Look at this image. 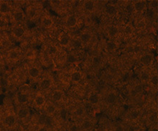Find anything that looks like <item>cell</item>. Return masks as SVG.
<instances>
[{"label": "cell", "mask_w": 158, "mask_h": 131, "mask_svg": "<svg viewBox=\"0 0 158 131\" xmlns=\"http://www.w3.org/2000/svg\"><path fill=\"white\" fill-rule=\"evenodd\" d=\"M15 123H16V118H15L14 115H8L4 119V123L8 127H12V126H14Z\"/></svg>", "instance_id": "6da1fadb"}, {"label": "cell", "mask_w": 158, "mask_h": 131, "mask_svg": "<svg viewBox=\"0 0 158 131\" xmlns=\"http://www.w3.org/2000/svg\"><path fill=\"white\" fill-rule=\"evenodd\" d=\"M66 25L69 27H74L77 25V18L75 16H69L66 19Z\"/></svg>", "instance_id": "7a4b0ae2"}, {"label": "cell", "mask_w": 158, "mask_h": 131, "mask_svg": "<svg viewBox=\"0 0 158 131\" xmlns=\"http://www.w3.org/2000/svg\"><path fill=\"white\" fill-rule=\"evenodd\" d=\"M17 115H18L19 118L25 119L28 116V115H29V110H28L27 108H20L18 110Z\"/></svg>", "instance_id": "3957f363"}, {"label": "cell", "mask_w": 158, "mask_h": 131, "mask_svg": "<svg viewBox=\"0 0 158 131\" xmlns=\"http://www.w3.org/2000/svg\"><path fill=\"white\" fill-rule=\"evenodd\" d=\"M63 93L62 91L59 90V89H57V90H55L52 95V98L54 101H60V100L63 98Z\"/></svg>", "instance_id": "277c9868"}, {"label": "cell", "mask_w": 158, "mask_h": 131, "mask_svg": "<svg viewBox=\"0 0 158 131\" xmlns=\"http://www.w3.org/2000/svg\"><path fill=\"white\" fill-rule=\"evenodd\" d=\"M45 102V99L43 95H38L35 98V103L37 106L38 107H41L43 106Z\"/></svg>", "instance_id": "5b68a950"}, {"label": "cell", "mask_w": 158, "mask_h": 131, "mask_svg": "<svg viewBox=\"0 0 158 131\" xmlns=\"http://www.w3.org/2000/svg\"><path fill=\"white\" fill-rule=\"evenodd\" d=\"M140 61H141L142 64L144 65H150L152 61V57L150 54H145V55L142 57Z\"/></svg>", "instance_id": "8992f818"}, {"label": "cell", "mask_w": 158, "mask_h": 131, "mask_svg": "<svg viewBox=\"0 0 158 131\" xmlns=\"http://www.w3.org/2000/svg\"><path fill=\"white\" fill-rule=\"evenodd\" d=\"M13 34H14V35L15 37H17V38H21V37H23L24 35V34H25V30H24L23 27H17L13 30Z\"/></svg>", "instance_id": "52a82bcc"}, {"label": "cell", "mask_w": 158, "mask_h": 131, "mask_svg": "<svg viewBox=\"0 0 158 131\" xmlns=\"http://www.w3.org/2000/svg\"><path fill=\"white\" fill-rule=\"evenodd\" d=\"M50 86H51V81L47 78L43 80L40 82V87L43 89H48Z\"/></svg>", "instance_id": "ba28073f"}, {"label": "cell", "mask_w": 158, "mask_h": 131, "mask_svg": "<svg viewBox=\"0 0 158 131\" xmlns=\"http://www.w3.org/2000/svg\"><path fill=\"white\" fill-rule=\"evenodd\" d=\"M29 100L28 98V95H26L25 93H21L19 95H17V101H18L19 103L21 104H24L26 103Z\"/></svg>", "instance_id": "9c48e42d"}, {"label": "cell", "mask_w": 158, "mask_h": 131, "mask_svg": "<svg viewBox=\"0 0 158 131\" xmlns=\"http://www.w3.org/2000/svg\"><path fill=\"white\" fill-rule=\"evenodd\" d=\"M52 24H53V22H52V19L49 18V17H45L42 20V25L45 28L50 27L52 25Z\"/></svg>", "instance_id": "30bf717a"}, {"label": "cell", "mask_w": 158, "mask_h": 131, "mask_svg": "<svg viewBox=\"0 0 158 131\" xmlns=\"http://www.w3.org/2000/svg\"><path fill=\"white\" fill-rule=\"evenodd\" d=\"M29 75L32 78H36L40 75V70L38 67H32L29 70Z\"/></svg>", "instance_id": "8fae6325"}, {"label": "cell", "mask_w": 158, "mask_h": 131, "mask_svg": "<svg viewBox=\"0 0 158 131\" xmlns=\"http://www.w3.org/2000/svg\"><path fill=\"white\" fill-rule=\"evenodd\" d=\"M10 11V6L6 2H2L0 4V12L2 14H6Z\"/></svg>", "instance_id": "7c38bea8"}, {"label": "cell", "mask_w": 158, "mask_h": 131, "mask_svg": "<svg viewBox=\"0 0 158 131\" xmlns=\"http://www.w3.org/2000/svg\"><path fill=\"white\" fill-rule=\"evenodd\" d=\"M81 77H82V75H81V73H79V72H74L71 75V79L75 82H78L80 81L81 80Z\"/></svg>", "instance_id": "4fadbf2b"}, {"label": "cell", "mask_w": 158, "mask_h": 131, "mask_svg": "<svg viewBox=\"0 0 158 131\" xmlns=\"http://www.w3.org/2000/svg\"><path fill=\"white\" fill-rule=\"evenodd\" d=\"M89 100L91 104H97L99 101V96L97 94H92V95H90Z\"/></svg>", "instance_id": "5bb4252c"}, {"label": "cell", "mask_w": 158, "mask_h": 131, "mask_svg": "<svg viewBox=\"0 0 158 131\" xmlns=\"http://www.w3.org/2000/svg\"><path fill=\"white\" fill-rule=\"evenodd\" d=\"M56 106H55L54 105H52V104L48 105L47 106V108H46V109H45L46 113H47L48 114L50 115H53L54 113H56Z\"/></svg>", "instance_id": "9a60e30c"}, {"label": "cell", "mask_w": 158, "mask_h": 131, "mask_svg": "<svg viewBox=\"0 0 158 131\" xmlns=\"http://www.w3.org/2000/svg\"><path fill=\"white\" fill-rule=\"evenodd\" d=\"M84 8L87 11L92 12L94 8V2L93 1H86L84 3Z\"/></svg>", "instance_id": "2e32d148"}, {"label": "cell", "mask_w": 158, "mask_h": 131, "mask_svg": "<svg viewBox=\"0 0 158 131\" xmlns=\"http://www.w3.org/2000/svg\"><path fill=\"white\" fill-rule=\"evenodd\" d=\"M24 19V14L22 12H17L14 14V19L17 22H22Z\"/></svg>", "instance_id": "e0dca14e"}, {"label": "cell", "mask_w": 158, "mask_h": 131, "mask_svg": "<svg viewBox=\"0 0 158 131\" xmlns=\"http://www.w3.org/2000/svg\"><path fill=\"white\" fill-rule=\"evenodd\" d=\"M69 42H70V40H69V37H68V36H63L60 39L59 43H60V45L61 46H63V47H65V46H67L68 45H69Z\"/></svg>", "instance_id": "ac0fdd59"}, {"label": "cell", "mask_w": 158, "mask_h": 131, "mask_svg": "<svg viewBox=\"0 0 158 131\" xmlns=\"http://www.w3.org/2000/svg\"><path fill=\"white\" fill-rule=\"evenodd\" d=\"M134 8L137 11H142L145 8V4L143 2H138L135 4Z\"/></svg>", "instance_id": "d6986e66"}, {"label": "cell", "mask_w": 158, "mask_h": 131, "mask_svg": "<svg viewBox=\"0 0 158 131\" xmlns=\"http://www.w3.org/2000/svg\"><path fill=\"white\" fill-rule=\"evenodd\" d=\"M106 12L109 15H113L117 12V9L115 8L114 6L109 5L106 8Z\"/></svg>", "instance_id": "ffe728a7"}, {"label": "cell", "mask_w": 158, "mask_h": 131, "mask_svg": "<svg viewBox=\"0 0 158 131\" xmlns=\"http://www.w3.org/2000/svg\"><path fill=\"white\" fill-rule=\"evenodd\" d=\"M91 36L89 33H83L81 36V41L82 42H88L91 40Z\"/></svg>", "instance_id": "44dd1931"}, {"label": "cell", "mask_w": 158, "mask_h": 131, "mask_svg": "<svg viewBox=\"0 0 158 131\" xmlns=\"http://www.w3.org/2000/svg\"><path fill=\"white\" fill-rule=\"evenodd\" d=\"M106 100V102H108V103H110V104L114 103V102L115 100H116L115 94H114V93L109 94V95H107Z\"/></svg>", "instance_id": "7402d4cb"}, {"label": "cell", "mask_w": 158, "mask_h": 131, "mask_svg": "<svg viewBox=\"0 0 158 131\" xmlns=\"http://www.w3.org/2000/svg\"><path fill=\"white\" fill-rule=\"evenodd\" d=\"M117 32H118V28L117 27H112L110 28V30H109V34L111 37H114L117 34Z\"/></svg>", "instance_id": "603a6c76"}, {"label": "cell", "mask_w": 158, "mask_h": 131, "mask_svg": "<svg viewBox=\"0 0 158 131\" xmlns=\"http://www.w3.org/2000/svg\"><path fill=\"white\" fill-rule=\"evenodd\" d=\"M106 50L109 52L113 51V50L116 48V45L114 42H108V43H107L106 46Z\"/></svg>", "instance_id": "cb8c5ba5"}, {"label": "cell", "mask_w": 158, "mask_h": 131, "mask_svg": "<svg viewBox=\"0 0 158 131\" xmlns=\"http://www.w3.org/2000/svg\"><path fill=\"white\" fill-rule=\"evenodd\" d=\"M91 126H92V123L90 121H88V120H86V121H83V127L84 129H89V128H91Z\"/></svg>", "instance_id": "d4e9b609"}, {"label": "cell", "mask_w": 158, "mask_h": 131, "mask_svg": "<svg viewBox=\"0 0 158 131\" xmlns=\"http://www.w3.org/2000/svg\"><path fill=\"white\" fill-rule=\"evenodd\" d=\"M9 55H10V58L12 59V60H16V59L18 58L19 54L17 53V52L15 51V50H12V51H11L10 52Z\"/></svg>", "instance_id": "484cf974"}, {"label": "cell", "mask_w": 158, "mask_h": 131, "mask_svg": "<svg viewBox=\"0 0 158 131\" xmlns=\"http://www.w3.org/2000/svg\"><path fill=\"white\" fill-rule=\"evenodd\" d=\"M44 124L46 125V128L47 127H50L52 125V120L51 119L50 117H45V123Z\"/></svg>", "instance_id": "4316f807"}, {"label": "cell", "mask_w": 158, "mask_h": 131, "mask_svg": "<svg viewBox=\"0 0 158 131\" xmlns=\"http://www.w3.org/2000/svg\"><path fill=\"white\" fill-rule=\"evenodd\" d=\"M73 46L75 49H79V48L81 47L82 46V42L80 40H76L73 42Z\"/></svg>", "instance_id": "83f0119b"}, {"label": "cell", "mask_w": 158, "mask_h": 131, "mask_svg": "<svg viewBox=\"0 0 158 131\" xmlns=\"http://www.w3.org/2000/svg\"><path fill=\"white\" fill-rule=\"evenodd\" d=\"M130 116H131V118L132 119V120H135V119L138 118V117L139 116V111H137V110H134V111H132V112L131 113Z\"/></svg>", "instance_id": "f1b7e54d"}, {"label": "cell", "mask_w": 158, "mask_h": 131, "mask_svg": "<svg viewBox=\"0 0 158 131\" xmlns=\"http://www.w3.org/2000/svg\"><path fill=\"white\" fill-rule=\"evenodd\" d=\"M134 91H135L137 94L142 93V92L143 91V87H142L141 85H135V88H134Z\"/></svg>", "instance_id": "f546056e"}, {"label": "cell", "mask_w": 158, "mask_h": 131, "mask_svg": "<svg viewBox=\"0 0 158 131\" xmlns=\"http://www.w3.org/2000/svg\"><path fill=\"white\" fill-rule=\"evenodd\" d=\"M60 115L61 118H62L63 120L66 119L67 115H68V113H67L66 110H65V109H62L60 112Z\"/></svg>", "instance_id": "4dcf8cb0"}, {"label": "cell", "mask_w": 158, "mask_h": 131, "mask_svg": "<svg viewBox=\"0 0 158 131\" xmlns=\"http://www.w3.org/2000/svg\"><path fill=\"white\" fill-rule=\"evenodd\" d=\"M149 78H150V75H149L148 73H146V72H143V73H142L141 79L142 80H144V81H147V80H149Z\"/></svg>", "instance_id": "1f68e13d"}, {"label": "cell", "mask_w": 158, "mask_h": 131, "mask_svg": "<svg viewBox=\"0 0 158 131\" xmlns=\"http://www.w3.org/2000/svg\"><path fill=\"white\" fill-rule=\"evenodd\" d=\"M76 114L78 115V116H81V115H83V113H84V110H83V108H78L76 110Z\"/></svg>", "instance_id": "d6a6232c"}, {"label": "cell", "mask_w": 158, "mask_h": 131, "mask_svg": "<svg viewBox=\"0 0 158 131\" xmlns=\"http://www.w3.org/2000/svg\"><path fill=\"white\" fill-rule=\"evenodd\" d=\"M151 83H152L153 85H157L158 84V77L157 75H155L151 78Z\"/></svg>", "instance_id": "836d02e7"}, {"label": "cell", "mask_w": 158, "mask_h": 131, "mask_svg": "<svg viewBox=\"0 0 158 131\" xmlns=\"http://www.w3.org/2000/svg\"><path fill=\"white\" fill-rule=\"evenodd\" d=\"M57 51H58V49H57V47H55V46H51V47L49 48V50H48L49 54H56Z\"/></svg>", "instance_id": "e575fe53"}, {"label": "cell", "mask_w": 158, "mask_h": 131, "mask_svg": "<svg viewBox=\"0 0 158 131\" xmlns=\"http://www.w3.org/2000/svg\"><path fill=\"white\" fill-rule=\"evenodd\" d=\"M150 6L153 9H157L158 7V1L157 0H153L150 2Z\"/></svg>", "instance_id": "d590c367"}, {"label": "cell", "mask_w": 158, "mask_h": 131, "mask_svg": "<svg viewBox=\"0 0 158 131\" xmlns=\"http://www.w3.org/2000/svg\"><path fill=\"white\" fill-rule=\"evenodd\" d=\"M68 62L70 63H73L76 62V58L73 55H69L67 58Z\"/></svg>", "instance_id": "8d00e7d4"}, {"label": "cell", "mask_w": 158, "mask_h": 131, "mask_svg": "<svg viewBox=\"0 0 158 131\" xmlns=\"http://www.w3.org/2000/svg\"><path fill=\"white\" fill-rule=\"evenodd\" d=\"M36 14V12L35 10H30L28 11V16H30V17H33Z\"/></svg>", "instance_id": "74e56055"}, {"label": "cell", "mask_w": 158, "mask_h": 131, "mask_svg": "<svg viewBox=\"0 0 158 131\" xmlns=\"http://www.w3.org/2000/svg\"><path fill=\"white\" fill-rule=\"evenodd\" d=\"M78 126L77 125H76V124H73V125H71V127H70V131H78Z\"/></svg>", "instance_id": "f35d334b"}, {"label": "cell", "mask_w": 158, "mask_h": 131, "mask_svg": "<svg viewBox=\"0 0 158 131\" xmlns=\"http://www.w3.org/2000/svg\"><path fill=\"white\" fill-rule=\"evenodd\" d=\"M147 15H148V17H152L154 16V12L152 10H149L147 12Z\"/></svg>", "instance_id": "ab89813d"}, {"label": "cell", "mask_w": 158, "mask_h": 131, "mask_svg": "<svg viewBox=\"0 0 158 131\" xmlns=\"http://www.w3.org/2000/svg\"><path fill=\"white\" fill-rule=\"evenodd\" d=\"M108 2H109V5L114 6L115 4H117L118 3V1H117V0H111V1H109Z\"/></svg>", "instance_id": "60d3db41"}, {"label": "cell", "mask_w": 158, "mask_h": 131, "mask_svg": "<svg viewBox=\"0 0 158 131\" xmlns=\"http://www.w3.org/2000/svg\"><path fill=\"white\" fill-rule=\"evenodd\" d=\"M133 9H134V6L132 5H131V4H129V5L127 6V10L129 12H132Z\"/></svg>", "instance_id": "b9f144b4"}, {"label": "cell", "mask_w": 158, "mask_h": 131, "mask_svg": "<svg viewBox=\"0 0 158 131\" xmlns=\"http://www.w3.org/2000/svg\"><path fill=\"white\" fill-rule=\"evenodd\" d=\"M114 131H124V128L122 125H118L115 128Z\"/></svg>", "instance_id": "7bdbcfd3"}, {"label": "cell", "mask_w": 158, "mask_h": 131, "mask_svg": "<svg viewBox=\"0 0 158 131\" xmlns=\"http://www.w3.org/2000/svg\"><path fill=\"white\" fill-rule=\"evenodd\" d=\"M149 119H150V121L151 122H155V121H156V116H155V115H152Z\"/></svg>", "instance_id": "ee69618b"}, {"label": "cell", "mask_w": 158, "mask_h": 131, "mask_svg": "<svg viewBox=\"0 0 158 131\" xmlns=\"http://www.w3.org/2000/svg\"><path fill=\"white\" fill-rule=\"evenodd\" d=\"M144 25H145V23L144 22H140L137 24V27H144Z\"/></svg>", "instance_id": "f6af8a7d"}, {"label": "cell", "mask_w": 158, "mask_h": 131, "mask_svg": "<svg viewBox=\"0 0 158 131\" xmlns=\"http://www.w3.org/2000/svg\"><path fill=\"white\" fill-rule=\"evenodd\" d=\"M38 131H48V128L42 127V128H40V129Z\"/></svg>", "instance_id": "bcb514c9"}, {"label": "cell", "mask_w": 158, "mask_h": 131, "mask_svg": "<svg viewBox=\"0 0 158 131\" xmlns=\"http://www.w3.org/2000/svg\"><path fill=\"white\" fill-rule=\"evenodd\" d=\"M60 1H52L51 3L52 4H56V5H58L59 4H60Z\"/></svg>", "instance_id": "7dc6e473"}, {"label": "cell", "mask_w": 158, "mask_h": 131, "mask_svg": "<svg viewBox=\"0 0 158 131\" xmlns=\"http://www.w3.org/2000/svg\"><path fill=\"white\" fill-rule=\"evenodd\" d=\"M128 130L129 131H135V128L133 127V126H131V127L129 128Z\"/></svg>", "instance_id": "c3c4849f"}, {"label": "cell", "mask_w": 158, "mask_h": 131, "mask_svg": "<svg viewBox=\"0 0 158 131\" xmlns=\"http://www.w3.org/2000/svg\"><path fill=\"white\" fill-rule=\"evenodd\" d=\"M152 131H157V128H154V129H153Z\"/></svg>", "instance_id": "681fc988"}, {"label": "cell", "mask_w": 158, "mask_h": 131, "mask_svg": "<svg viewBox=\"0 0 158 131\" xmlns=\"http://www.w3.org/2000/svg\"><path fill=\"white\" fill-rule=\"evenodd\" d=\"M6 131H10V130H6Z\"/></svg>", "instance_id": "f907efd6"}]
</instances>
